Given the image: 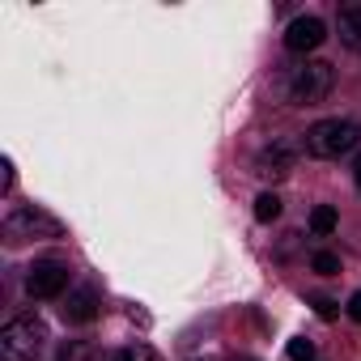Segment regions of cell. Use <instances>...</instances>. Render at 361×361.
Returning <instances> with one entry per match:
<instances>
[{
    "instance_id": "obj_19",
    "label": "cell",
    "mask_w": 361,
    "mask_h": 361,
    "mask_svg": "<svg viewBox=\"0 0 361 361\" xmlns=\"http://www.w3.org/2000/svg\"><path fill=\"white\" fill-rule=\"evenodd\" d=\"M353 183H357V192H361V157L353 161Z\"/></svg>"
},
{
    "instance_id": "obj_17",
    "label": "cell",
    "mask_w": 361,
    "mask_h": 361,
    "mask_svg": "<svg viewBox=\"0 0 361 361\" xmlns=\"http://www.w3.org/2000/svg\"><path fill=\"white\" fill-rule=\"evenodd\" d=\"M344 310H348V319H353V323H361V289L348 298V306H344Z\"/></svg>"
},
{
    "instance_id": "obj_2",
    "label": "cell",
    "mask_w": 361,
    "mask_h": 361,
    "mask_svg": "<svg viewBox=\"0 0 361 361\" xmlns=\"http://www.w3.org/2000/svg\"><path fill=\"white\" fill-rule=\"evenodd\" d=\"M0 234H5L9 247H22V243H51V238H64V221L39 204H18L9 209V217L0 221Z\"/></svg>"
},
{
    "instance_id": "obj_5",
    "label": "cell",
    "mask_w": 361,
    "mask_h": 361,
    "mask_svg": "<svg viewBox=\"0 0 361 361\" xmlns=\"http://www.w3.org/2000/svg\"><path fill=\"white\" fill-rule=\"evenodd\" d=\"M298 157H302V140L276 136V140H268V145L255 153V174H259V178H268V183H276V178L293 174Z\"/></svg>"
},
{
    "instance_id": "obj_15",
    "label": "cell",
    "mask_w": 361,
    "mask_h": 361,
    "mask_svg": "<svg viewBox=\"0 0 361 361\" xmlns=\"http://www.w3.org/2000/svg\"><path fill=\"white\" fill-rule=\"evenodd\" d=\"M289 361H314V340H306V336L289 340Z\"/></svg>"
},
{
    "instance_id": "obj_10",
    "label": "cell",
    "mask_w": 361,
    "mask_h": 361,
    "mask_svg": "<svg viewBox=\"0 0 361 361\" xmlns=\"http://www.w3.org/2000/svg\"><path fill=\"white\" fill-rule=\"evenodd\" d=\"M340 226V213L331 209V204H319L314 213H310V234H319V238H327L331 230Z\"/></svg>"
},
{
    "instance_id": "obj_13",
    "label": "cell",
    "mask_w": 361,
    "mask_h": 361,
    "mask_svg": "<svg viewBox=\"0 0 361 361\" xmlns=\"http://www.w3.org/2000/svg\"><path fill=\"white\" fill-rule=\"evenodd\" d=\"M310 268H314L319 276H336V272H340V255H331V251H314V255H310Z\"/></svg>"
},
{
    "instance_id": "obj_18",
    "label": "cell",
    "mask_w": 361,
    "mask_h": 361,
    "mask_svg": "<svg viewBox=\"0 0 361 361\" xmlns=\"http://www.w3.org/2000/svg\"><path fill=\"white\" fill-rule=\"evenodd\" d=\"M5 192H13V161L5 157Z\"/></svg>"
},
{
    "instance_id": "obj_16",
    "label": "cell",
    "mask_w": 361,
    "mask_h": 361,
    "mask_svg": "<svg viewBox=\"0 0 361 361\" xmlns=\"http://www.w3.org/2000/svg\"><path fill=\"white\" fill-rule=\"evenodd\" d=\"M310 306H314V314H319V319H327V323L340 314V306H336L331 298H310Z\"/></svg>"
},
{
    "instance_id": "obj_14",
    "label": "cell",
    "mask_w": 361,
    "mask_h": 361,
    "mask_svg": "<svg viewBox=\"0 0 361 361\" xmlns=\"http://www.w3.org/2000/svg\"><path fill=\"white\" fill-rule=\"evenodd\" d=\"M60 361H94V348L81 344V340H68V344L60 348Z\"/></svg>"
},
{
    "instance_id": "obj_4",
    "label": "cell",
    "mask_w": 361,
    "mask_h": 361,
    "mask_svg": "<svg viewBox=\"0 0 361 361\" xmlns=\"http://www.w3.org/2000/svg\"><path fill=\"white\" fill-rule=\"evenodd\" d=\"M47 340L51 336L39 314H18L0 327V361H39Z\"/></svg>"
},
{
    "instance_id": "obj_12",
    "label": "cell",
    "mask_w": 361,
    "mask_h": 361,
    "mask_svg": "<svg viewBox=\"0 0 361 361\" xmlns=\"http://www.w3.org/2000/svg\"><path fill=\"white\" fill-rule=\"evenodd\" d=\"M281 209H285V204H281V196H276V192H264V196L255 200V221H264V226H268V221H276V217H281Z\"/></svg>"
},
{
    "instance_id": "obj_20",
    "label": "cell",
    "mask_w": 361,
    "mask_h": 361,
    "mask_svg": "<svg viewBox=\"0 0 361 361\" xmlns=\"http://www.w3.org/2000/svg\"><path fill=\"white\" fill-rule=\"evenodd\" d=\"M234 361H255V357H234Z\"/></svg>"
},
{
    "instance_id": "obj_8",
    "label": "cell",
    "mask_w": 361,
    "mask_h": 361,
    "mask_svg": "<svg viewBox=\"0 0 361 361\" xmlns=\"http://www.w3.org/2000/svg\"><path fill=\"white\" fill-rule=\"evenodd\" d=\"M98 289H90V285H81V289H73L68 298H64V323H77V327H85V323H94L98 319Z\"/></svg>"
},
{
    "instance_id": "obj_9",
    "label": "cell",
    "mask_w": 361,
    "mask_h": 361,
    "mask_svg": "<svg viewBox=\"0 0 361 361\" xmlns=\"http://www.w3.org/2000/svg\"><path fill=\"white\" fill-rule=\"evenodd\" d=\"M336 30H340V43L361 56V0H344L336 9Z\"/></svg>"
},
{
    "instance_id": "obj_11",
    "label": "cell",
    "mask_w": 361,
    "mask_h": 361,
    "mask_svg": "<svg viewBox=\"0 0 361 361\" xmlns=\"http://www.w3.org/2000/svg\"><path fill=\"white\" fill-rule=\"evenodd\" d=\"M111 361H161V353H157L153 344L136 340V344H128V348H115V353H111Z\"/></svg>"
},
{
    "instance_id": "obj_3",
    "label": "cell",
    "mask_w": 361,
    "mask_h": 361,
    "mask_svg": "<svg viewBox=\"0 0 361 361\" xmlns=\"http://www.w3.org/2000/svg\"><path fill=\"white\" fill-rule=\"evenodd\" d=\"M361 145V128L353 119H319L302 132V153L306 157H319V161H331V157H344Z\"/></svg>"
},
{
    "instance_id": "obj_6",
    "label": "cell",
    "mask_w": 361,
    "mask_h": 361,
    "mask_svg": "<svg viewBox=\"0 0 361 361\" xmlns=\"http://www.w3.org/2000/svg\"><path fill=\"white\" fill-rule=\"evenodd\" d=\"M68 264H60V259H39V264H30V272H26V293L30 298H39V302H51V298H60L64 289H68Z\"/></svg>"
},
{
    "instance_id": "obj_1",
    "label": "cell",
    "mask_w": 361,
    "mask_h": 361,
    "mask_svg": "<svg viewBox=\"0 0 361 361\" xmlns=\"http://www.w3.org/2000/svg\"><path fill=\"white\" fill-rule=\"evenodd\" d=\"M336 85V68L327 60H298L285 64V73L276 77V98L285 106H319Z\"/></svg>"
},
{
    "instance_id": "obj_7",
    "label": "cell",
    "mask_w": 361,
    "mask_h": 361,
    "mask_svg": "<svg viewBox=\"0 0 361 361\" xmlns=\"http://www.w3.org/2000/svg\"><path fill=\"white\" fill-rule=\"evenodd\" d=\"M323 39H327V26H323V18H314V13H302V18H293V22L285 26V47H289L293 56H306V51L323 47Z\"/></svg>"
}]
</instances>
